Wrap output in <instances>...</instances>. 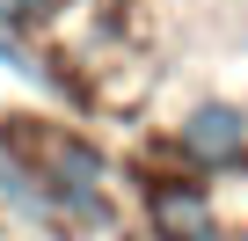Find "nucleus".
Instances as JSON below:
<instances>
[{
	"label": "nucleus",
	"mask_w": 248,
	"mask_h": 241,
	"mask_svg": "<svg viewBox=\"0 0 248 241\" xmlns=\"http://www.w3.org/2000/svg\"><path fill=\"white\" fill-rule=\"evenodd\" d=\"M241 146H248L241 110H226V102H204V110H190V125H183V154H197L204 168H219V161H241Z\"/></svg>",
	"instance_id": "1"
},
{
	"label": "nucleus",
	"mask_w": 248,
	"mask_h": 241,
	"mask_svg": "<svg viewBox=\"0 0 248 241\" xmlns=\"http://www.w3.org/2000/svg\"><path fill=\"white\" fill-rule=\"evenodd\" d=\"M154 212H161V226H168V234H197V241H212V212H204V197H197V190H161V197H154Z\"/></svg>",
	"instance_id": "2"
},
{
	"label": "nucleus",
	"mask_w": 248,
	"mask_h": 241,
	"mask_svg": "<svg viewBox=\"0 0 248 241\" xmlns=\"http://www.w3.org/2000/svg\"><path fill=\"white\" fill-rule=\"evenodd\" d=\"M0 59H8V66H15V73H44V66H37V59H30V51H22V44H15V37H8V30H0Z\"/></svg>",
	"instance_id": "3"
},
{
	"label": "nucleus",
	"mask_w": 248,
	"mask_h": 241,
	"mask_svg": "<svg viewBox=\"0 0 248 241\" xmlns=\"http://www.w3.org/2000/svg\"><path fill=\"white\" fill-rule=\"evenodd\" d=\"M0 15H15V22H37V15H44V0H0Z\"/></svg>",
	"instance_id": "4"
}]
</instances>
